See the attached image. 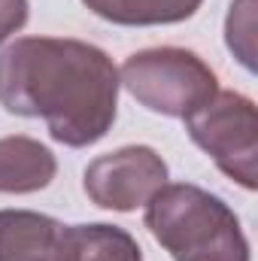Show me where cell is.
Wrapping results in <instances>:
<instances>
[{"instance_id": "6da1fadb", "label": "cell", "mask_w": 258, "mask_h": 261, "mask_svg": "<svg viewBox=\"0 0 258 261\" xmlns=\"http://www.w3.org/2000/svg\"><path fill=\"white\" fill-rule=\"evenodd\" d=\"M113 58L70 37H21L0 52V107L43 119L49 137L70 149L104 140L119 116Z\"/></svg>"}, {"instance_id": "7a4b0ae2", "label": "cell", "mask_w": 258, "mask_h": 261, "mask_svg": "<svg viewBox=\"0 0 258 261\" xmlns=\"http://www.w3.org/2000/svg\"><path fill=\"white\" fill-rule=\"evenodd\" d=\"M143 222L173 261H249L237 213L192 182H167L149 197Z\"/></svg>"}, {"instance_id": "3957f363", "label": "cell", "mask_w": 258, "mask_h": 261, "mask_svg": "<svg viewBox=\"0 0 258 261\" xmlns=\"http://www.w3.org/2000/svg\"><path fill=\"white\" fill-rule=\"evenodd\" d=\"M119 85L128 88L137 103L167 119L192 116L219 91L213 67L197 52L179 46H155L134 52L119 70Z\"/></svg>"}, {"instance_id": "277c9868", "label": "cell", "mask_w": 258, "mask_h": 261, "mask_svg": "<svg viewBox=\"0 0 258 261\" xmlns=\"http://www.w3.org/2000/svg\"><path fill=\"white\" fill-rule=\"evenodd\" d=\"M197 149H203L213 164L243 186L258 189V113L255 103L240 91H216L203 107L183 119Z\"/></svg>"}, {"instance_id": "5b68a950", "label": "cell", "mask_w": 258, "mask_h": 261, "mask_svg": "<svg viewBox=\"0 0 258 261\" xmlns=\"http://www.w3.org/2000/svg\"><path fill=\"white\" fill-rule=\"evenodd\" d=\"M167 186V164L152 146H122L94 158L85 167L82 189L91 203L116 213L146 206L149 197Z\"/></svg>"}, {"instance_id": "8992f818", "label": "cell", "mask_w": 258, "mask_h": 261, "mask_svg": "<svg viewBox=\"0 0 258 261\" xmlns=\"http://www.w3.org/2000/svg\"><path fill=\"white\" fill-rule=\"evenodd\" d=\"M64 228L34 210H0V261H64Z\"/></svg>"}, {"instance_id": "52a82bcc", "label": "cell", "mask_w": 258, "mask_h": 261, "mask_svg": "<svg viewBox=\"0 0 258 261\" xmlns=\"http://www.w3.org/2000/svg\"><path fill=\"white\" fill-rule=\"evenodd\" d=\"M58 173V161L49 146L34 137L0 140V195H34L43 192Z\"/></svg>"}, {"instance_id": "ba28073f", "label": "cell", "mask_w": 258, "mask_h": 261, "mask_svg": "<svg viewBox=\"0 0 258 261\" xmlns=\"http://www.w3.org/2000/svg\"><path fill=\"white\" fill-rule=\"evenodd\" d=\"M64 261H143V249L119 225L107 222L67 225Z\"/></svg>"}, {"instance_id": "9c48e42d", "label": "cell", "mask_w": 258, "mask_h": 261, "mask_svg": "<svg viewBox=\"0 0 258 261\" xmlns=\"http://www.w3.org/2000/svg\"><path fill=\"white\" fill-rule=\"evenodd\" d=\"M97 18L122 28L179 24L192 18L203 0H82Z\"/></svg>"}, {"instance_id": "30bf717a", "label": "cell", "mask_w": 258, "mask_h": 261, "mask_svg": "<svg viewBox=\"0 0 258 261\" xmlns=\"http://www.w3.org/2000/svg\"><path fill=\"white\" fill-rule=\"evenodd\" d=\"M28 15H31L28 0H0V46L28 24Z\"/></svg>"}]
</instances>
